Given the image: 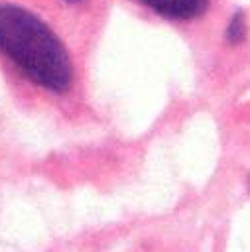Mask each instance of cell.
Here are the masks:
<instances>
[{
	"label": "cell",
	"mask_w": 250,
	"mask_h": 252,
	"mask_svg": "<svg viewBox=\"0 0 250 252\" xmlns=\"http://www.w3.org/2000/svg\"><path fill=\"white\" fill-rule=\"evenodd\" d=\"M0 51L33 83L61 93L71 85V61L53 30L35 14L0 4Z\"/></svg>",
	"instance_id": "1"
},
{
	"label": "cell",
	"mask_w": 250,
	"mask_h": 252,
	"mask_svg": "<svg viewBox=\"0 0 250 252\" xmlns=\"http://www.w3.org/2000/svg\"><path fill=\"white\" fill-rule=\"evenodd\" d=\"M152 8L154 12L161 14L167 20H193L199 18L207 6L209 0H138Z\"/></svg>",
	"instance_id": "2"
},
{
	"label": "cell",
	"mask_w": 250,
	"mask_h": 252,
	"mask_svg": "<svg viewBox=\"0 0 250 252\" xmlns=\"http://www.w3.org/2000/svg\"><path fill=\"white\" fill-rule=\"evenodd\" d=\"M246 37V20H244V14L242 12H236L226 28V41L230 45H236L240 43L242 39Z\"/></svg>",
	"instance_id": "3"
},
{
	"label": "cell",
	"mask_w": 250,
	"mask_h": 252,
	"mask_svg": "<svg viewBox=\"0 0 250 252\" xmlns=\"http://www.w3.org/2000/svg\"><path fill=\"white\" fill-rule=\"evenodd\" d=\"M69 2H77V0H69Z\"/></svg>",
	"instance_id": "4"
}]
</instances>
